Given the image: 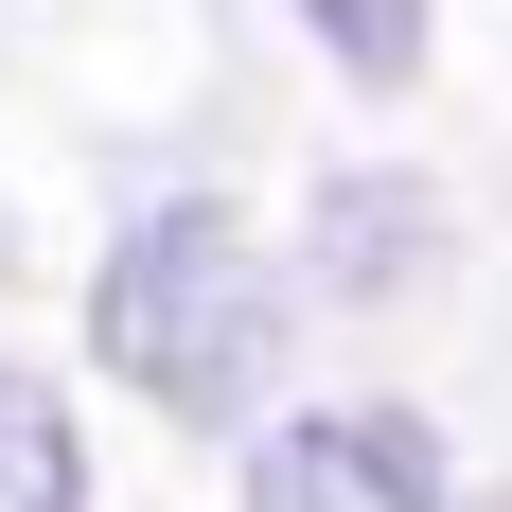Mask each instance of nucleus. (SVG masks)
<instances>
[{
  "label": "nucleus",
  "instance_id": "1",
  "mask_svg": "<svg viewBox=\"0 0 512 512\" xmlns=\"http://www.w3.org/2000/svg\"><path fill=\"white\" fill-rule=\"evenodd\" d=\"M89 354L177 424H248L265 371H283V265H265V230L212 212V195H159L89 265Z\"/></svg>",
  "mask_w": 512,
  "mask_h": 512
},
{
  "label": "nucleus",
  "instance_id": "2",
  "mask_svg": "<svg viewBox=\"0 0 512 512\" xmlns=\"http://www.w3.org/2000/svg\"><path fill=\"white\" fill-rule=\"evenodd\" d=\"M248 512H442L424 407H301L248 442Z\"/></svg>",
  "mask_w": 512,
  "mask_h": 512
},
{
  "label": "nucleus",
  "instance_id": "3",
  "mask_svg": "<svg viewBox=\"0 0 512 512\" xmlns=\"http://www.w3.org/2000/svg\"><path fill=\"white\" fill-rule=\"evenodd\" d=\"M424 248H442V212H424V195H371V177H336V195H318V283H336V301L424 283Z\"/></svg>",
  "mask_w": 512,
  "mask_h": 512
},
{
  "label": "nucleus",
  "instance_id": "4",
  "mask_svg": "<svg viewBox=\"0 0 512 512\" xmlns=\"http://www.w3.org/2000/svg\"><path fill=\"white\" fill-rule=\"evenodd\" d=\"M0 512H89V442L36 371H0Z\"/></svg>",
  "mask_w": 512,
  "mask_h": 512
},
{
  "label": "nucleus",
  "instance_id": "5",
  "mask_svg": "<svg viewBox=\"0 0 512 512\" xmlns=\"http://www.w3.org/2000/svg\"><path fill=\"white\" fill-rule=\"evenodd\" d=\"M301 36L354 71V89H407L424 71V0H301Z\"/></svg>",
  "mask_w": 512,
  "mask_h": 512
},
{
  "label": "nucleus",
  "instance_id": "6",
  "mask_svg": "<svg viewBox=\"0 0 512 512\" xmlns=\"http://www.w3.org/2000/svg\"><path fill=\"white\" fill-rule=\"evenodd\" d=\"M442 512H512V495H442Z\"/></svg>",
  "mask_w": 512,
  "mask_h": 512
},
{
  "label": "nucleus",
  "instance_id": "7",
  "mask_svg": "<svg viewBox=\"0 0 512 512\" xmlns=\"http://www.w3.org/2000/svg\"><path fill=\"white\" fill-rule=\"evenodd\" d=\"M0 265H18V212H0Z\"/></svg>",
  "mask_w": 512,
  "mask_h": 512
}]
</instances>
